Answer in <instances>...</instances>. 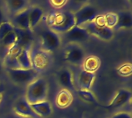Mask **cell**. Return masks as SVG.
<instances>
[{
  "instance_id": "22",
  "label": "cell",
  "mask_w": 132,
  "mask_h": 118,
  "mask_svg": "<svg viewBox=\"0 0 132 118\" xmlns=\"http://www.w3.org/2000/svg\"><path fill=\"white\" fill-rule=\"evenodd\" d=\"M100 65H101V61L97 57L90 56L87 59H84L82 65L84 66V70L90 72L95 73V71L99 68Z\"/></svg>"
},
{
  "instance_id": "15",
  "label": "cell",
  "mask_w": 132,
  "mask_h": 118,
  "mask_svg": "<svg viewBox=\"0 0 132 118\" xmlns=\"http://www.w3.org/2000/svg\"><path fill=\"white\" fill-rule=\"evenodd\" d=\"M12 25L21 29H31L29 24V8L14 15Z\"/></svg>"
},
{
  "instance_id": "18",
  "label": "cell",
  "mask_w": 132,
  "mask_h": 118,
  "mask_svg": "<svg viewBox=\"0 0 132 118\" xmlns=\"http://www.w3.org/2000/svg\"><path fill=\"white\" fill-rule=\"evenodd\" d=\"M73 101V95L68 90L63 89L56 95V104L60 108H65L71 104Z\"/></svg>"
},
{
  "instance_id": "3",
  "label": "cell",
  "mask_w": 132,
  "mask_h": 118,
  "mask_svg": "<svg viewBox=\"0 0 132 118\" xmlns=\"http://www.w3.org/2000/svg\"><path fill=\"white\" fill-rule=\"evenodd\" d=\"M6 71L11 81L18 84H29L39 75V72L33 68H7Z\"/></svg>"
},
{
  "instance_id": "24",
  "label": "cell",
  "mask_w": 132,
  "mask_h": 118,
  "mask_svg": "<svg viewBox=\"0 0 132 118\" xmlns=\"http://www.w3.org/2000/svg\"><path fill=\"white\" fill-rule=\"evenodd\" d=\"M16 41H17V36H16V34L15 32L14 31V30L11 32H9L2 41L1 42L2 43L3 45L6 46V47H9V48L11 47H12L15 43H16Z\"/></svg>"
},
{
  "instance_id": "6",
  "label": "cell",
  "mask_w": 132,
  "mask_h": 118,
  "mask_svg": "<svg viewBox=\"0 0 132 118\" xmlns=\"http://www.w3.org/2000/svg\"><path fill=\"white\" fill-rule=\"evenodd\" d=\"M61 44L58 33L51 29H46L41 34V48L49 53L56 51Z\"/></svg>"
},
{
  "instance_id": "21",
  "label": "cell",
  "mask_w": 132,
  "mask_h": 118,
  "mask_svg": "<svg viewBox=\"0 0 132 118\" xmlns=\"http://www.w3.org/2000/svg\"><path fill=\"white\" fill-rule=\"evenodd\" d=\"M43 15V10L38 6L29 8V24L30 28L32 30L39 22Z\"/></svg>"
},
{
  "instance_id": "10",
  "label": "cell",
  "mask_w": 132,
  "mask_h": 118,
  "mask_svg": "<svg viewBox=\"0 0 132 118\" xmlns=\"http://www.w3.org/2000/svg\"><path fill=\"white\" fill-rule=\"evenodd\" d=\"M90 35L83 26L74 25L68 31L64 33L65 39L70 43H77L86 41L90 38Z\"/></svg>"
},
{
  "instance_id": "1",
  "label": "cell",
  "mask_w": 132,
  "mask_h": 118,
  "mask_svg": "<svg viewBox=\"0 0 132 118\" xmlns=\"http://www.w3.org/2000/svg\"><path fill=\"white\" fill-rule=\"evenodd\" d=\"M48 96V83L43 78H38L28 84L25 98L31 104L46 100Z\"/></svg>"
},
{
  "instance_id": "2",
  "label": "cell",
  "mask_w": 132,
  "mask_h": 118,
  "mask_svg": "<svg viewBox=\"0 0 132 118\" xmlns=\"http://www.w3.org/2000/svg\"><path fill=\"white\" fill-rule=\"evenodd\" d=\"M50 29L56 33H66L75 25L73 13L63 11L53 15L50 22Z\"/></svg>"
},
{
  "instance_id": "16",
  "label": "cell",
  "mask_w": 132,
  "mask_h": 118,
  "mask_svg": "<svg viewBox=\"0 0 132 118\" xmlns=\"http://www.w3.org/2000/svg\"><path fill=\"white\" fill-rule=\"evenodd\" d=\"M118 21L116 25L113 28L114 31L121 28H131L132 27V14L130 11H121L116 13Z\"/></svg>"
},
{
  "instance_id": "19",
  "label": "cell",
  "mask_w": 132,
  "mask_h": 118,
  "mask_svg": "<svg viewBox=\"0 0 132 118\" xmlns=\"http://www.w3.org/2000/svg\"><path fill=\"white\" fill-rule=\"evenodd\" d=\"M17 68L29 69L32 68V62L29 55V49H22L16 58Z\"/></svg>"
},
{
  "instance_id": "29",
  "label": "cell",
  "mask_w": 132,
  "mask_h": 118,
  "mask_svg": "<svg viewBox=\"0 0 132 118\" xmlns=\"http://www.w3.org/2000/svg\"><path fill=\"white\" fill-rule=\"evenodd\" d=\"M9 118H27V117H20V116H18V115H15V116H12Z\"/></svg>"
},
{
  "instance_id": "8",
  "label": "cell",
  "mask_w": 132,
  "mask_h": 118,
  "mask_svg": "<svg viewBox=\"0 0 132 118\" xmlns=\"http://www.w3.org/2000/svg\"><path fill=\"white\" fill-rule=\"evenodd\" d=\"M85 59L84 49L77 44L71 43L65 48L64 60L75 65H82Z\"/></svg>"
},
{
  "instance_id": "5",
  "label": "cell",
  "mask_w": 132,
  "mask_h": 118,
  "mask_svg": "<svg viewBox=\"0 0 132 118\" xmlns=\"http://www.w3.org/2000/svg\"><path fill=\"white\" fill-rule=\"evenodd\" d=\"M84 28L90 35H94L104 41H109L114 36V30L105 25L104 21L100 22L96 19L94 22L84 25Z\"/></svg>"
},
{
  "instance_id": "7",
  "label": "cell",
  "mask_w": 132,
  "mask_h": 118,
  "mask_svg": "<svg viewBox=\"0 0 132 118\" xmlns=\"http://www.w3.org/2000/svg\"><path fill=\"white\" fill-rule=\"evenodd\" d=\"M73 15L75 25L83 26V25L95 21L97 18V12L94 6L86 5L73 13Z\"/></svg>"
},
{
  "instance_id": "27",
  "label": "cell",
  "mask_w": 132,
  "mask_h": 118,
  "mask_svg": "<svg viewBox=\"0 0 132 118\" xmlns=\"http://www.w3.org/2000/svg\"><path fill=\"white\" fill-rule=\"evenodd\" d=\"M112 118H132L131 115L127 112H120L114 114Z\"/></svg>"
},
{
  "instance_id": "25",
  "label": "cell",
  "mask_w": 132,
  "mask_h": 118,
  "mask_svg": "<svg viewBox=\"0 0 132 118\" xmlns=\"http://www.w3.org/2000/svg\"><path fill=\"white\" fill-rule=\"evenodd\" d=\"M14 30V26L9 22H3L0 25V42L11 31Z\"/></svg>"
},
{
  "instance_id": "12",
  "label": "cell",
  "mask_w": 132,
  "mask_h": 118,
  "mask_svg": "<svg viewBox=\"0 0 132 118\" xmlns=\"http://www.w3.org/2000/svg\"><path fill=\"white\" fill-rule=\"evenodd\" d=\"M131 96V92L130 91L127 89H120L119 91H118L116 95L114 96L111 102L109 104L103 107L108 110H113V109L118 108L128 104L130 101Z\"/></svg>"
},
{
  "instance_id": "9",
  "label": "cell",
  "mask_w": 132,
  "mask_h": 118,
  "mask_svg": "<svg viewBox=\"0 0 132 118\" xmlns=\"http://www.w3.org/2000/svg\"><path fill=\"white\" fill-rule=\"evenodd\" d=\"M14 31L17 36L16 43L12 46L17 49H29L33 43V33L32 29H21L14 27Z\"/></svg>"
},
{
  "instance_id": "26",
  "label": "cell",
  "mask_w": 132,
  "mask_h": 118,
  "mask_svg": "<svg viewBox=\"0 0 132 118\" xmlns=\"http://www.w3.org/2000/svg\"><path fill=\"white\" fill-rule=\"evenodd\" d=\"M103 21L105 25L113 29V28L116 25V23L118 21V17H117L116 13L110 12V13L106 14L103 18Z\"/></svg>"
},
{
  "instance_id": "28",
  "label": "cell",
  "mask_w": 132,
  "mask_h": 118,
  "mask_svg": "<svg viewBox=\"0 0 132 118\" xmlns=\"http://www.w3.org/2000/svg\"><path fill=\"white\" fill-rule=\"evenodd\" d=\"M3 19H4L3 12H2V9H1V8H0V25L4 22V21H3Z\"/></svg>"
},
{
  "instance_id": "4",
  "label": "cell",
  "mask_w": 132,
  "mask_h": 118,
  "mask_svg": "<svg viewBox=\"0 0 132 118\" xmlns=\"http://www.w3.org/2000/svg\"><path fill=\"white\" fill-rule=\"evenodd\" d=\"M29 55L32 62V68L40 72L46 69L51 62L50 54L41 48L32 47L29 50Z\"/></svg>"
},
{
  "instance_id": "11",
  "label": "cell",
  "mask_w": 132,
  "mask_h": 118,
  "mask_svg": "<svg viewBox=\"0 0 132 118\" xmlns=\"http://www.w3.org/2000/svg\"><path fill=\"white\" fill-rule=\"evenodd\" d=\"M14 110L16 115L27 118H40L32 110L30 104L25 97L19 98L14 104Z\"/></svg>"
},
{
  "instance_id": "17",
  "label": "cell",
  "mask_w": 132,
  "mask_h": 118,
  "mask_svg": "<svg viewBox=\"0 0 132 118\" xmlns=\"http://www.w3.org/2000/svg\"><path fill=\"white\" fill-rule=\"evenodd\" d=\"M30 106L32 108L33 111L40 118L47 117L53 112L52 107L47 101L31 104Z\"/></svg>"
},
{
  "instance_id": "14",
  "label": "cell",
  "mask_w": 132,
  "mask_h": 118,
  "mask_svg": "<svg viewBox=\"0 0 132 118\" xmlns=\"http://www.w3.org/2000/svg\"><path fill=\"white\" fill-rule=\"evenodd\" d=\"M57 81L63 89L70 91L75 90L72 72L67 68H63L57 72Z\"/></svg>"
},
{
  "instance_id": "23",
  "label": "cell",
  "mask_w": 132,
  "mask_h": 118,
  "mask_svg": "<svg viewBox=\"0 0 132 118\" xmlns=\"http://www.w3.org/2000/svg\"><path fill=\"white\" fill-rule=\"evenodd\" d=\"M78 96L84 101L90 104H97V101L94 96V94L90 90H77Z\"/></svg>"
},
{
  "instance_id": "20",
  "label": "cell",
  "mask_w": 132,
  "mask_h": 118,
  "mask_svg": "<svg viewBox=\"0 0 132 118\" xmlns=\"http://www.w3.org/2000/svg\"><path fill=\"white\" fill-rule=\"evenodd\" d=\"M6 4L9 11L15 15L27 8L28 2L26 0H8Z\"/></svg>"
},
{
  "instance_id": "13",
  "label": "cell",
  "mask_w": 132,
  "mask_h": 118,
  "mask_svg": "<svg viewBox=\"0 0 132 118\" xmlns=\"http://www.w3.org/2000/svg\"><path fill=\"white\" fill-rule=\"evenodd\" d=\"M95 77V73L87 71L84 69L80 71L76 77V82L79 89L90 90L94 81Z\"/></svg>"
},
{
  "instance_id": "30",
  "label": "cell",
  "mask_w": 132,
  "mask_h": 118,
  "mask_svg": "<svg viewBox=\"0 0 132 118\" xmlns=\"http://www.w3.org/2000/svg\"><path fill=\"white\" fill-rule=\"evenodd\" d=\"M2 61H1V60H0V73H1V71H2Z\"/></svg>"
}]
</instances>
